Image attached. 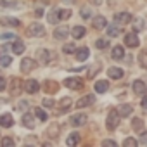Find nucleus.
<instances>
[{
  "label": "nucleus",
  "mask_w": 147,
  "mask_h": 147,
  "mask_svg": "<svg viewBox=\"0 0 147 147\" xmlns=\"http://www.w3.org/2000/svg\"><path fill=\"white\" fill-rule=\"evenodd\" d=\"M119 113L116 111V109H111L109 113H107V118H106V126H107V130H116L118 128V125H119Z\"/></svg>",
  "instance_id": "obj_1"
},
{
  "label": "nucleus",
  "mask_w": 147,
  "mask_h": 147,
  "mask_svg": "<svg viewBox=\"0 0 147 147\" xmlns=\"http://www.w3.org/2000/svg\"><path fill=\"white\" fill-rule=\"evenodd\" d=\"M43 33H45V28H43L42 23H31V24L28 26V36H31V38H35V36H43Z\"/></svg>",
  "instance_id": "obj_2"
},
{
  "label": "nucleus",
  "mask_w": 147,
  "mask_h": 147,
  "mask_svg": "<svg viewBox=\"0 0 147 147\" xmlns=\"http://www.w3.org/2000/svg\"><path fill=\"white\" fill-rule=\"evenodd\" d=\"M64 87H67L71 90H80L83 87V82L80 78H76V76H69V78L64 80Z\"/></svg>",
  "instance_id": "obj_3"
},
{
  "label": "nucleus",
  "mask_w": 147,
  "mask_h": 147,
  "mask_svg": "<svg viewBox=\"0 0 147 147\" xmlns=\"http://www.w3.org/2000/svg\"><path fill=\"white\" fill-rule=\"evenodd\" d=\"M87 119H88V116H87L85 113H78V114H73V116L69 118V123H71L73 126H83V125L87 123Z\"/></svg>",
  "instance_id": "obj_4"
},
{
  "label": "nucleus",
  "mask_w": 147,
  "mask_h": 147,
  "mask_svg": "<svg viewBox=\"0 0 147 147\" xmlns=\"http://www.w3.org/2000/svg\"><path fill=\"white\" fill-rule=\"evenodd\" d=\"M21 71L23 73H30V71H33L35 67H36V61L35 59H31V57H24L23 61H21Z\"/></svg>",
  "instance_id": "obj_5"
},
{
  "label": "nucleus",
  "mask_w": 147,
  "mask_h": 147,
  "mask_svg": "<svg viewBox=\"0 0 147 147\" xmlns=\"http://www.w3.org/2000/svg\"><path fill=\"white\" fill-rule=\"evenodd\" d=\"M131 14L130 12H116L114 14V21L119 23V24H130L131 23Z\"/></svg>",
  "instance_id": "obj_6"
},
{
  "label": "nucleus",
  "mask_w": 147,
  "mask_h": 147,
  "mask_svg": "<svg viewBox=\"0 0 147 147\" xmlns=\"http://www.w3.org/2000/svg\"><path fill=\"white\" fill-rule=\"evenodd\" d=\"M138 43H140V40H138V36L135 33H126L125 35V45L126 47L135 49V47H138Z\"/></svg>",
  "instance_id": "obj_7"
},
{
  "label": "nucleus",
  "mask_w": 147,
  "mask_h": 147,
  "mask_svg": "<svg viewBox=\"0 0 147 147\" xmlns=\"http://www.w3.org/2000/svg\"><path fill=\"white\" fill-rule=\"evenodd\" d=\"M50 50H47V49H38L36 50V61L40 62V64H47L49 61H50Z\"/></svg>",
  "instance_id": "obj_8"
},
{
  "label": "nucleus",
  "mask_w": 147,
  "mask_h": 147,
  "mask_svg": "<svg viewBox=\"0 0 147 147\" xmlns=\"http://www.w3.org/2000/svg\"><path fill=\"white\" fill-rule=\"evenodd\" d=\"M0 24L9 26V28H18L19 26V19L18 18H11V16H2L0 18Z\"/></svg>",
  "instance_id": "obj_9"
},
{
  "label": "nucleus",
  "mask_w": 147,
  "mask_h": 147,
  "mask_svg": "<svg viewBox=\"0 0 147 147\" xmlns=\"http://www.w3.org/2000/svg\"><path fill=\"white\" fill-rule=\"evenodd\" d=\"M107 26V19L104 18V16H95V18H92V28H95V30H104Z\"/></svg>",
  "instance_id": "obj_10"
},
{
  "label": "nucleus",
  "mask_w": 147,
  "mask_h": 147,
  "mask_svg": "<svg viewBox=\"0 0 147 147\" xmlns=\"http://www.w3.org/2000/svg\"><path fill=\"white\" fill-rule=\"evenodd\" d=\"M24 90H26L28 94H36V92L40 90V83H38L36 80H26V82H24Z\"/></svg>",
  "instance_id": "obj_11"
},
{
  "label": "nucleus",
  "mask_w": 147,
  "mask_h": 147,
  "mask_svg": "<svg viewBox=\"0 0 147 147\" xmlns=\"http://www.w3.org/2000/svg\"><path fill=\"white\" fill-rule=\"evenodd\" d=\"M21 125L23 126H26V128H35V114H31V113H24L23 114V119H21Z\"/></svg>",
  "instance_id": "obj_12"
},
{
  "label": "nucleus",
  "mask_w": 147,
  "mask_h": 147,
  "mask_svg": "<svg viewBox=\"0 0 147 147\" xmlns=\"http://www.w3.org/2000/svg\"><path fill=\"white\" fill-rule=\"evenodd\" d=\"M123 75H125V71H123L121 67L113 66V67H109V69H107V76H109V78H113V80H119V78H123Z\"/></svg>",
  "instance_id": "obj_13"
},
{
  "label": "nucleus",
  "mask_w": 147,
  "mask_h": 147,
  "mask_svg": "<svg viewBox=\"0 0 147 147\" xmlns=\"http://www.w3.org/2000/svg\"><path fill=\"white\" fill-rule=\"evenodd\" d=\"M106 33H107V36L116 38V36H119L121 28H119V24H107V26H106Z\"/></svg>",
  "instance_id": "obj_14"
},
{
  "label": "nucleus",
  "mask_w": 147,
  "mask_h": 147,
  "mask_svg": "<svg viewBox=\"0 0 147 147\" xmlns=\"http://www.w3.org/2000/svg\"><path fill=\"white\" fill-rule=\"evenodd\" d=\"M67 33H69V30H67L66 26H59V28H55V30H54L52 36H54L55 40H64V38L67 36Z\"/></svg>",
  "instance_id": "obj_15"
},
{
  "label": "nucleus",
  "mask_w": 147,
  "mask_h": 147,
  "mask_svg": "<svg viewBox=\"0 0 147 147\" xmlns=\"http://www.w3.org/2000/svg\"><path fill=\"white\" fill-rule=\"evenodd\" d=\"M145 83L142 82V80H135L133 83H131V90H133V94H137V95H142L144 92H145Z\"/></svg>",
  "instance_id": "obj_16"
},
{
  "label": "nucleus",
  "mask_w": 147,
  "mask_h": 147,
  "mask_svg": "<svg viewBox=\"0 0 147 147\" xmlns=\"http://www.w3.org/2000/svg\"><path fill=\"white\" fill-rule=\"evenodd\" d=\"M94 102H95V97H94V95H85V97L78 99L76 107H88V106H92Z\"/></svg>",
  "instance_id": "obj_17"
},
{
  "label": "nucleus",
  "mask_w": 147,
  "mask_h": 147,
  "mask_svg": "<svg viewBox=\"0 0 147 147\" xmlns=\"http://www.w3.org/2000/svg\"><path fill=\"white\" fill-rule=\"evenodd\" d=\"M12 125H14V119H12V116H11L9 113L0 114V126H4V128H11Z\"/></svg>",
  "instance_id": "obj_18"
},
{
  "label": "nucleus",
  "mask_w": 147,
  "mask_h": 147,
  "mask_svg": "<svg viewBox=\"0 0 147 147\" xmlns=\"http://www.w3.org/2000/svg\"><path fill=\"white\" fill-rule=\"evenodd\" d=\"M111 57H113L114 61H121V59L125 57V49H123L121 45L113 47V50H111Z\"/></svg>",
  "instance_id": "obj_19"
},
{
  "label": "nucleus",
  "mask_w": 147,
  "mask_h": 147,
  "mask_svg": "<svg viewBox=\"0 0 147 147\" xmlns=\"http://www.w3.org/2000/svg\"><path fill=\"white\" fill-rule=\"evenodd\" d=\"M0 5H2L4 9H19L21 2L19 0H0Z\"/></svg>",
  "instance_id": "obj_20"
},
{
  "label": "nucleus",
  "mask_w": 147,
  "mask_h": 147,
  "mask_svg": "<svg viewBox=\"0 0 147 147\" xmlns=\"http://www.w3.org/2000/svg\"><path fill=\"white\" fill-rule=\"evenodd\" d=\"M94 88H95L97 94H106V92L109 90V83H107L106 80H99V82H95Z\"/></svg>",
  "instance_id": "obj_21"
},
{
  "label": "nucleus",
  "mask_w": 147,
  "mask_h": 147,
  "mask_svg": "<svg viewBox=\"0 0 147 147\" xmlns=\"http://www.w3.org/2000/svg\"><path fill=\"white\" fill-rule=\"evenodd\" d=\"M11 50H12L14 54H18V55H19V54H23V52H24V43H23L21 40H18V38H16V40H12Z\"/></svg>",
  "instance_id": "obj_22"
},
{
  "label": "nucleus",
  "mask_w": 147,
  "mask_h": 147,
  "mask_svg": "<svg viewBox=\"0 0 147 147\" xmlns=\"http://www.w3.org/2000/svg\"><path fill=\"white\" fill-rule=\"evenodd\" d=\"M71 104H73L71 97H64V99H61V102H59V111H61V113H67V111L71 109Z\"/></svg>",
  "instance_id": "obj_23"
},
{
  "label": "nucleus",
  "mask_w": 147,
  "mask_h": 147,
  "mask_svg": "<svg viewBox=\"0 0 147 147\" xmlns=\"http://www.w3.org/2000/svg\"><path fill=\"white\" fill-rule=\"evenodd\" d=\"M11 87H12L11 94H12V95H19V94H21V90H23V82H19L18 78H14V80L11 82Z\"/></svg>",
  "instance_id": "obj_24"
},
{
  "label": "nucleus",
  "mask_w": 147,
  "mask_h": 147,
  "mask_svg": "<svg viewBox=\"0 0 147 147\" xmlns=\"http://www.w3.org/2000/svg\"><path fill=\"white\" fill-rule=\"evenodd\" d=\"M85 33H87V30H85L83 26H75V28L71 30V35H73V38H76V40L83 38V36H85Z\"/></svg>",
  "instance_id": "obj_25"
},
{
  "label": "nucleus",
  "mask_w": 147,
  "mask_h": 147,
  "mask_svg": "<svg viewBox=\"0 0 147 147\" xmlns=\"http://www.w3.org/2000/svg\"><path fill=\"white\" fill-rule=\"evenodd\" d=\"M131 111H133V106H130V104H123V106H119V109H118V113H119V116H121V118L130 116V114H131Z\"/></svg>",
  "instance_id": "obj_26"
},
{
  "label": "nucleus",
  "mask_w": 147,
  "mask_h": 147,
  "mask_svg": "<svg viewBox=\"0 0 147 147\" xmlns=\"http://www.w3.org/2000/svg\"><path fill=\"white\" fill-rule=\"evenodd\" d=\"M80 142V133L78 131H73V133H69V137L66 138V144L71 147V145H76Z\"/></svg>",
  "instance_id": "obj_27"
},
{
  "label": "nucleus",
  "mask_w": 147,
  "mask_h": 147,
  "mask_svg": "<svg viewBox=\"0 0 147 147\" xmlns=\"http://www.w3.org/2000/svg\"><path fill=\"white\" fill-rule=\"evenodd\" d=\"M47 21L50 23V24H57L61 19H59V12H57V9H52L49 14H47Z\"/></svg>",
  "instance_id": "obj_28"
},
{
  "label": "nucleus",
  "mask_w": 147,
  "mask_h": 147,
  "mask_svg": "<svg viewBox=\"0 0 147 147\" xmlns=\"http://www.w3.org/2000/svg\"><path fill=\"white\" fill-rule=\"evenodd\" d=\"M88 55H90V50H88L87 47H82V49L76 50V59H78V61H87Z\"/></svg>",
  "instance_id": "obj_29"
},
{
  "label": "nucleus",
  "mask_w": 147,
  "mask_h": 147,
  "mask_svg": "<svg viewBox=\"0 0 147 147\" xmlns=\"http://www.w3.org/2000/svg\"><path fill=\"white\" fill-rule=\"evenodd\" d=\"M145 28V21L142 19V18H137L135 21H133V31L137 33V31H142Z\"/></svg>",
  "instance_id": "obj_30"
},
{
  "label": "nucleus",
  "mask_w": 147,
  "mask_h": 147,
  "mask_svg": "<svg viewBox=\"0 0 147 147\" xmlns=\"http://www.w3.org/2000/svg\"><path fill=\"white\" fill-rule=\"evenodd\" d=\"M131 128H133L135 131H140V130L144 128V119H140V118H133V119H131Z\"/></svg>",
  "instance_id": "obj_31"
},
{
  "label": "nucleus",
  "mask_w": 147,
  "mask_h": 147,
  "mask_svg": "<svg viewBox=\"0 0 147 147\" xmlns=\"http://www.w3.org/2000/svg\"><path fill=\"white\" fill-rule=\"evenodd\" d=\"M35 116H36V118H38L40 121H47V119H49L47 113H45V111H43L42 107H36V109H35Z\"/></svg>",
  "instance_id": "obj_32"
},
{
  "label": "nucleus",
  "mask_w": 147,
  "mask_h": 147,
  "mask_svg": "<svg viewBox=\"0 0 147 147\" xmlns=\"http://www.w3.org/2000/svg\"><path fill=\"white\" fill-rule=\"evenodd\" d=\"M12 64V57L11 55H0V66L2 67H9Z\"/></svg>",
  "instance_id": "obj_33"
},
{
  "label": "nucleus",
  "mask_w": 147,
  "mask_h": 147,
  "mask_svg": "<svg viewBox=\"0 0 147 147\" xmlns=\"http://www.w3.org/2000/svg\"><path fill=\"white\" fill-rule=\"evenodd\" d=\"M138 62H140L142 67L147 69V50H142V52L138 54Z\"/></svg>",
  "instance_id": "obj_34"
},
{
  "label": "nucleus",
  "mask_w": 147,
  "mask_h": 147,
  "mask_svg": "<svg viewBox=\"0 0 147 147\" xmlns=\"http://www.w3.org/2000/svg\"><path fill=\"white\" fill-rule=\"evenodd\" d=\"M80 16H82L83 19H92V9H90V7H82Z\"/></svg>",
  "instance_id": "obj_35"
},
{
  "label": "nucleus",
  "mask_w": 147,
  "mask_h": 147,
  "mask_svg": "<svg viewBox=\"0 0 147 147\" xmlns=\"http://www.w3.org/2000/svg\"><path fill=\"white\" fill-rule=\"evenodd\" d=\"M95 45H97V49H109V40H106V38H99V40L95 42Z\"/></svg>",
  "instance_id": "obj_36"
},
{
  "label": "nucleus",
  "mask_w": 147,
  "mask_h": 147,
  "mask_svg": "<svg viewBox=\"0 0 147 147\" xmlns=\"http://www.w3.org/2000/svg\"><path fill=\"white\" fill-rule=\"evenodd\" d=\"M57 12H59V19H67L71 16V11L69 9H57Z\"/></svg>",
  "instance_id": "obj_37"
},
{
  "label": "nucleus",
  "mask_w": 147,
  "mask_h": 147,
  "mask_svg": "<svg viewBox=\"0 0 147 147\" xmlns=\"http://www.w3.org/2000/svg\"><path fill=\"white\" fill-rule=\"evenodd\" d=\"M137 144H138V142H137L133 137H128V138H125V142H123L125 147H137Z\"/></svg>",
  "instance_id": "obj_38"
},
{
  "label": "nucleus",
  "mask_w": 147,
  "mask_h": 147,
  "mask_svg": "<svg viewBox=\"0 0 147 147\" xmlns=\"http://www.w3.org/2000/svg\"><path fill=\"white\" fill-rule=\"evenodd\" d=\"M75 50H76V47L73 45V43H66V45L62 47V52H64V54H75Z\"/></svg>",
  "instance_id": "obj_39"
},
{
  "label": "nucleus",
  "mask_w": 147,
  "mask_h": 147,
  "mask_svg": "<svg viewBox=\"0 0 147 147\" xmlns=\"http://www.w3.org/2000/svg\"><path fill=\"white\" fill-rule=\"evenodd\" d=\"M0 142H2V145H4V147H12V145H14V140H12V138H9V137H4Z\"/></svg>",
  "instance_id": "obj_40"
},
{
  "label": "nucleus",
  "mask_w": 147,
  "mask_h": 147,
  "mask_svg": "<svg viewBox=\"0 0 147 147\" xmlns=\"http://www.w3.org/2000/svg\"><path fill=\"white\" fill-rule=\"evenodd\" d=\"M0 40H16V35L14 33H2V35H0Z\"/></svg>",
  "instance_id": "obj_41"
},
{
  "label": "nucleus",
  "mask_w": 147,
  "mask_h": 147,
  "mask_svg": "<svg viewBox=\"0 0 147 147\" xmlns=\"http://www.w3.org/2000/svg\"><path fill=\"white\" fill-rule=\"evenodd\" d=\"M42 104H43L45 107H49V109H50L52 106H55V100H54V99H49V97H47V99H43V102H42Z\"/></svg>",
  "instance_id": "obj_42"
},
{
  "label": "nucleus",
  "mask_w": 147,
  "mask_h": 147,
  "mask_svg": "<svg viewBox=\"0 0 147 147\" xmlns=\"http://www.w3.org/2000/svg\"><path fill=\"white\" fill-rule=\"evenodd\" d=\"M18 109H19V111H26V109H28V100H21V102L18 104Z\"/></svg>",
  "instance_id": "obj_43"
},
{
  "label": "nucleus",
  "mask_w": 147,
  "mask_h": 147,
  "mask_svg": "<svg viewBox=\"0 0 147 147\" xmlns=\"http://www.w3.org/2000/svg\"><path fill=\"white\" fill-rule=\"evenodd\" d=\"M102 145H104V147H106V145H107V147H116L118 144H116L114 140H102Z\"/></svg>",
  "instance_id": "obj_44"
},
{
  "label": "nucleus",
  "mask_w": 147,
  "mask_h": 147,
  "mask_svg": "<svg viewBox=\"0 0 147 147\" xmlns=\"http://www.w3.org/2000/svg\"><path fill=\"white\" fill-rule=\"evenodd\" d=\"M5 87H7V82H5V78H2V76H0V92H2Z\"/></svg>",
  "instance_id": "obj_45"
},
{
  "label": "nucleus",
  "mask_w": 147,
  "mask_h": 147,
  "mask_svg": "<svg viewBox=\"0 0 147 147\" xmlns=\"http://www.w3.org/2000/svg\"><path fill=\"white\" fill-rule=\"evenodd\" d=\"M35 14H36V18H40V16H43V9H42V7H38V9H35Z\"/></svg>",
  "instance_id": "obj_46"
},
{
  "label": "nucleus",
  "mask_w": 147,
  "mask_h": 147,
  "mask_svg": "<svg viewBox=\"0 0 147 147\" xmlns=\"http://www.w3.org/2000/svg\"><path fill=\"white\" fill-rule=\"evenodd\" d=\"M142 107H144V109H147V95H144V97H142Z\"/></svg>",
  "instance_id": "obj_47"
},
{
  "label": "nucleus",
  "mask_w": 147,
  "mask_h": 147,
  "mask_svg": "<svg viewBox=\"0 0 147 147\" xmlns=\"http://www.w3.org/2000/svg\"><path fill=\"white\" fill-rule=\"evenodd\" d=\"M90 2H92L94 5H100V4H102V0H90Z\"/></svg>",
  "instance_id": "obj_48"
},
{
  "label": "nucleus",
  "mask_w": 147,
  "mask_h": 147,
  "mask_svg": "<svg viewBox=\"0 0 147 147\" xmlns=\"http://www.w3.org/2000/svg\"><path fill=\"white\" fill-rule=\"evenodd\" d=\"M142 142H147V133H142Z\"/></svg>",
  "instance_id": "obj_49"
},
{
  "label": "nucleus",
  "mask_w": 147,
  "mask_h": 147,
  "mask_svg": "<svg viewBox=\"0 0 147 147\" xmlns=\"http://www.w3.org/2000/svg\"><path fill=\"white\" fill-rule=\"evenodd\" d=\"M64 4H73V2H76V0H62Z\"/></svg>",
  "instance_id": "obj_50"
},
{
  "label": "nucleus",
  "mask_w": 147,
  "mask_h": 147,
  "mask_svg": "<svg viewBox=\"0 0 147 147\" xmlns=\"http://www.w3.org/2000/svg\"><path fill=\"white\" fill-rule=\"evenodd\" d=\"M0 52H2V50H0Z\"/></svg>",
  "instance_id": "obj_51"
}]
</instances>
